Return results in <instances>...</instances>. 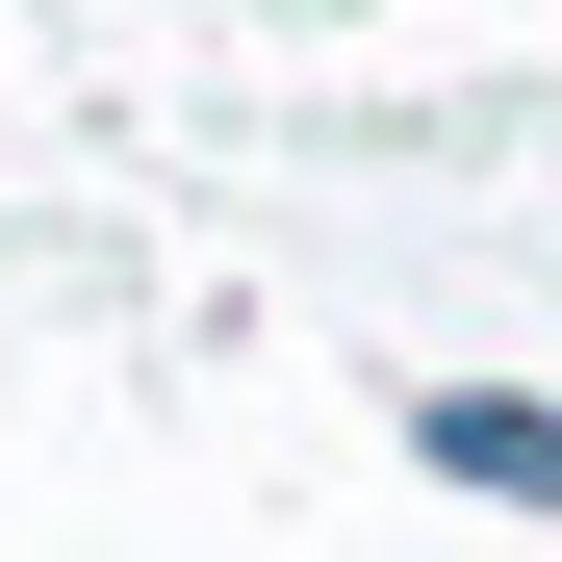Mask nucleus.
<instances>
[{"instance_id":"f257e3e1","label":"nucleus","mask_w":562,"mask_h":562,"mask_svg":"<svg viewBox=\"0 0 562 562\" xmlns=\"http://www.w3.org/2000/svg\"><path fill=\"white\" fill-rule=\"evenodd\" d=\"M409 460H435V486H486V512H562V409H537V384H435Z\"/></svg>"}]
</instances>
